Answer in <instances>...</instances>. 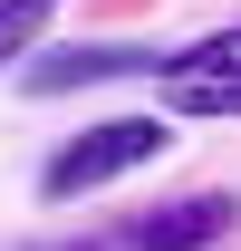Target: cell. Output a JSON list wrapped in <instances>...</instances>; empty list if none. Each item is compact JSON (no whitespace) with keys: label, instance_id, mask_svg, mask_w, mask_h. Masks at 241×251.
I'll return each instance as SVG.
<instances>
[{"label":"cell","instance_id":"obj_4","mask_svg":"<svg viewBox=\"0 0 241 251\" xmlns=\"http://www.w3.org/2000/svg\"><path fill=\"white\" fill-rule=\"evenodd\" d=\"M48 29H58V0H0V68H20Z\"/></svg>","mask_w":241,"mask_h":251},{"label":"cell","instance_id":"obj_5","mask_svg":"<svg viewBox=\"0 0 241 251\" xmlns=\"http://www.w3.org/2000/svg\"><path fill=\"white\" fill-rule=\"evenodd\" d=\"M125 68H145V49H68V58H48L39 77H48V87H87V77H125Z\"/></svg>","mask_w":241,"mask_h":251},{"label":"cell","instance_id":"obj_1","mask_svg":"<svg viewBox=\"0 0 241 251\" xmlns=\"http://www.w3.org/2000/svg\"><path fill=\"white\" fill-rule=\"evenodd\" d=\"M174 145V126L164 116H96V126H77L58 155L39 164V193L48 203H77V193H106L116 174H135V164H154Z\"/></svg>","mask_w":241,"mask_h":251},{"label":"cell","instance_id":"obj_2","mask_svg":"<svg viewBox=\"0 0 241 251\" xmlns=\"http://www.w3.org/2000/svg\"><path fill=\"white\" fill-rule=\"evenodd\" d=\"M154 77H164V97L183 116H241V20L174 49V58H154Z\"/></svg>","mask_w":241,"mask_h":251},{"label":"cell","instance_id":"obj_3","mask_svg":"<svg viewBox=\"0 0 241 251\" xmlns=\"http://www.w3.org/2000/svg\"><path fill=\"white\" fill-rule=\"evenodd\" d=\"M232 222H241V193H183L125 222V251H212Z\"/></svg>","mask_w":241,"mask_h":251}]
</instances>
